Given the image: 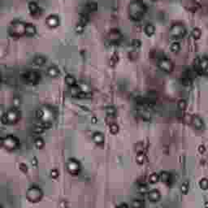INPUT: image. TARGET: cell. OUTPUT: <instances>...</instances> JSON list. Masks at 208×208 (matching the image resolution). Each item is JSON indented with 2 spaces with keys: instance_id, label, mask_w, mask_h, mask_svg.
<instances>
[{
  "instance_id": "cell-1",
  "label": "cell",
  "mask_w": 208,
  "mask_h": 208,
  "mask_svg": "<svg viewBox=\"0 0 208 208\" xmlns=\"http://www.w3.org/2000/svg\"><path fill=\"white\" fill-rule=\"evenodd\" d=\"M146 12V5L142 0H132L129 4V16L133 21H138Z\"/></svg>"
},
{
  "instance_id": "cell-2",
  "label": "cell",
  "mask_w": 208,
  "mask_h": 208,
  "mask_svg": "<svg viewBox=\"0 0 208 208\" xmlns=\"http://www.w3.org/2000/svg\"><path fill=\"white\" fill-rule=\"evenodd\" d=\"M36 116L39 120V125L46 129L51 127L52 121L54 120L55 115L54 111L49 107H42L36 111Z\"/></svg>"
},
{
  "instance_id": "cell-3",
  "label": "cell",
  "mask_w": 208,
  "mask_h": 208,
  "mask_svg": "<svg viewBox=\"0 0 208 208\" xmlns=\"http://www.w3.org/2000/svg\"><path fill=\"white\" fill-rule=\"evenodd\" d=\"M20 112L18 108L12 107L7 111L2 116V123L4 124H16L20 119Z\"/></svg>"
},
{
  "instance_id": "cell-4",
  "label": "cell",
  "mask_w": 208,
  "mask_h": 208,
  "mask_svg": "<svg viewBox=\"0 0 208 208\" xmlns=\"http://www.w3.org/2000/svg\"><path fill=\"white\" fill-rule=\"evenodd\" d=\"M26 24L20 20H14L9 27V33L13 38H20L25 35Z\"/></svg>"
},
{
  "instance_id": "cell-5",
  "label": "cell",
  "mask_w": 208,
  "mask_h": 208,
  "mask_svg": "<svg viewBox=\"0 0 208 208\" xmlns=\"http://www.w3.org/2000/svg\"><path fill=\"white\" fill-rule=\"evenodd\" d=\"M1 145L5 150L12 151L16 150L20 146L19 139L14 135H7L1 139Z\"/></svg>"
},
{
  "instance_id": "cell-6",
  "label": "cell",
  "mask_w": 208,
  "mask_h": 208,
  "mask_svg": "<svg viewBox=\"0 0 208 208\" xmlns=\"http://www.w3.org/2000/svg\"><path fill=\"white\" fill-rule=\"evenodd\" d=\"M185 34H186V29L181 23L174 24L169 30V35L174 40L181 39L185 37Z\"/></svg>"
},
{
  "instance_id": "cell-7",
  "label": "cell",
  "mask_w": 208,
  "mask_h": 208,
  "mask_svg": "<svg viewBox=\"0 0 208 208\" xmlns=\"http://www.w3.org/2000/svg\"><path fill=\"white\" fill-rule=\"evenodd\" d=\"M43 196V193L38 186H32L26 192V198L31 202H38Z\"/></svg>"
},
{
  "instance_id": "cell-8",
  "label": "cell",
  "mask_w": 208,
  "mask_h": 208,
  "mask_svg": "<svg viewBox=\"0 0 208 208\" xmlns=\"http://www.w3.org/2000/svg\"><path fill=\"white\" fill-rule=\"evenodd\" d=\"M158 67L159 68V69L162 70L163 72H166V73H171L173 71L174 68L173 63L166 57L159 58L158 60Z\"/></svg>"
},
{
  "instance_id": "cell-9",
  "label": "cell",
  "mask_w": 208,
  "mask_h": 208,
  "mask_svg": "<svg viewBox=\"0 0 208 208\" xmlns=\"http://www.w3.org/2000/svg\"><path fill=\"white\" fill-rule=\"evenodd\" d=\"M24 79L25 80L27 83L34 85L38 84V81L40 80V75L37 71L30 70V71H27L24 74Z\"/></svg>"
},
{
  "instance_id": "cell-10",
  "label": "cell",
  "mask_w": 208,
  "mask_h": 208,
  "mask_svg": "<svg viewBox=\"0 0 208 208\" xmlns=\"http://www.w3.org/2000/svg\"><path fill=\"white\" fill-rule=\"evenodd\" d=\"M67 169L71 175L76 176L81 171V164L77 159H70L67 163Z\"/></svg>"
},
{
  "instance_id": "cell-11",
  "label": "cell",
  "mask_w": 208,
  "mask_h": 208,
  "mask_svg": "<svg viewBox=\"0 0 208 208\" xmlns=\"http://www.w3.org/2000/svg\"><path fill=\"white\" fill-rule=\"evenodd\" d=\"M122 38H123V36H122L121 33L120 32L118 29H111L109 34H108V40H109L111 43L118 44L122 40Z\"/></svg>"
},
{
  "instance_id": "cell-12",
  "label": "cell",
  "mask_w": 208,
  "mask_h": 208,
  "mask_svg": "<svg viewBox=\"0 0 208 208\" xmlns=\"http://www.w3.org/2000/svg\"><path fill=\"white\" fill-rule=\"evenodd\" d=\"M184 6H185L186 10H188L191 12H197L201 7L199 3H198L195 0H187L184 4Z\"/></svg>"
},
{
  "instance_id": "cell-13",
  "label": "cell",
  "mask_w": 208,
  "mask_h": 208,
  "mask_svg": "<svg viewBox=\"0 0 208 208\" xmlns=\"http://www.w3.org/2000/svg\"><path fill=\"white\" fill-rule=\"evenodd\" d=\"M157 101V94L155 90H150L147 93V95L146 98V102L148 107H154Z\"/></svg>"
},
{
  "instance_id": "cell-14",
  "label": "cell",
  "mask_w": 208,
  "mask_h": 208,
  "mask_svg": "<svg viewBox=\"0 0 208 208\" xmlns=\"http://www.w3.org/2000/svg\"><path fill=\"white\" fill-rule=\"evenodd\" d=\"M46 24L50 28H52V29L56 28L59 25V18L56 15H51L46 18Z\"/></svg>"
},
{
  "instance_id": "cell-15",
  "label": "cell",
  "mask_w": 208,
  "mask_h": 208,
  "mask_svg": "<svg viewBox=\"0 0 208 208\" xmlns=\"http://www.w3.org/2000/svg\"><path fill=\"white\" fill-rule=\"evenodd\" d=\"M192 71H190L189 69H187L185 71L183 75H182L181 77V82L183 85L185 86H188L190 85V83L192 82V79H193V76H192Z\"/></svg>"
},
{
  "instance_id": "cell-16",
  "label": "cell",
  "mask_w": 208,
  "mask_h": 208,
  "mask_svg": "<svg viewBox=\"0 0 208 208\" xmlns=\"http://www.w3.org/2000/svg\"><path fill=\"white\" fill-rule=\"evenodd\" d=\"M148 195V200L150 202H159L160 198H161V194L158 189H152V190L149 191V193L147 194Z\"/></svg>"
},
{
  "instance_id": "cell-17",
  "label": "cell",
  "mask_w": 208,
  "mask_h": 208,
  "mask_svg": "<svg viewBox=\"0 0 208 208\" xmlns=\"http://www.w3.org/2000/svg\"><path fill=\"white\" fill-rule=\"evenodd\" d=\"M93 140L98 146H103L104 144V134L101 132H95L93 134Z\"/></svg>"
},
{
  "instance_id": "cell-18",
  "label": "cell",
  "mask_w": 208,
  "mask_h": 208,
  "mask_svg": "<svg viewBox=\"0 0 208 208\" xmlns=\"http://www.w3.org/2000/svg\"><path fill=\"white\" fill-rule=\"evenodd\" d=\"M192 125L194 126L196 129H201L203 127V121L198 116H194L192 117V122H191Z\"/></svg>"
},
{
  "instance_id": "cell-19",
  "label": "cell",
  "mask_w": 208,
  "mask_h": 208,
  "mask_svg": "<svg viewBox=\"0 0 208 208\" xmlns=\"http://www.w3.org/2000/svg\"><path fill=\"white\" fill-rule=\"evenodd\" d=\"M37 33V29L33 24L27 23L26 24L25 35L27 37H33Z\"/></svg>"
},
{
  "instance_id": "cell-20",
  "label": "cell",
  "mask_w": 208,
  "mask_h": 208,
  "mask_svg": "<svg viewBox=\"0 0 208 208\" xmlns=\"http://www.w3.org/2000/svg\"><path fill=\"white\" fill-rule=\"evenodd\" d=\"M46 73H47V75L49 76L50 77L55 78L59 75L60 72H59V69L57 67L51 66V67H50L49 68L47 69Z\"/></svg>"
},
{
  "instance_id": "cell-21",
  "label": "cell",
  "mask_w": 208,
  "mask_h": 208,
  "mask_svg": "<svg viewBox=\"0 0 208 208\" xmlns=\"http://www.w3.org/2000/svg\"><path fill=\"white\" fill-rule=\"evenodd\" d=\"M29 10L30 13L33 16H38L39 14V7H38V3L35 2H30L29 3Z\"/></svg>"
},
{
  "instance_id": "cell-22",
  "label": "cell",
  "mask_w": 208,
  "mask_h": 208,
  "mask_svg": "<svg viewBox=\"0 0 208 208\" xmlns=\"http://www.w3.org/2000/svg\"><path fill=\"white\" fill-rule=\"evenodd\" d=\"M144 32L147 37H152L155 33V28L154 25H152L151 23L146 24V25L145 26Z\"/></svg>"
},
{
  "instance_id": "cell-23",
  "label": "cell",
  "mask_w": 208,
  "mask_h": 208,
  "mask_svg": "<svg viewBox=\"0 0 208 208\" xmlns=\"http://www.w3.org/2000/svg\"><path fill=\"white\" fill-rule=\"evenodd\" d=\"M201 69L202 75L208 77V58L201 59Z\"/></svg>"
},
{
  "instance_id": "cell-24",
  "label": "cell",
  "mask_w": 208,
  "mask_h": 208,
  "mask_svg": "<svg viewBox=\"0 0 208 208\" xmlns=\"http://www.w3.org/2000/svg\"><path fill=\"white\" fill-rule=\"evenodd\" d=\"M171 178H172V175L168 172H162L161 173L159 174V180L162 182L165 183V184H168L171 182Z\"/></svg>"
},
{
  "instance_id": "cell-25",
  "label": "cell",
  "mask_w": 208,
  "mask_h": 208,
  "mask_svg": "<svg viewBox=\"0 0 208 208\" xmlns=\"http://www.w3.org/2000/svg\"><path fill=\"white\" fill-rule=\"evenodd\" d=\"M46 59L44 56H42V55H37L33 59V64L37 65V66H42V65L46 64Z\"/></svg>"
},
{
  "instance_id": "cell-26",
  "label": "cell",
  "mask_w": 208,
  "mask_h": 208,
  "mask_svg": "<svg viewBox=\"0 0 208 208\" xmlns=\"http://www.w3.org/2000/svg\"><path fill=\"white\" fill-rule=\"evenodd\" d=\"M194 69L197 74L202 76V69H201V59L196 58L194 61Z\"/></svg>"
},
{
  "instance_id": "cell-27",
  "label": "cell",
  "mask_w": 208,
  "mask_h": 208,
  "mask_svg": "<svg viewBox=\"0 0 208 208\" xmlns=\"http://www.w3.org/2000/svg\"><path fill=\"white\" fill-rule=\"evenodd\" d=\"M65 82L67 83V85H68L70 87L74 86L77 85V81H76L75 77L72 75H67L65 77Z\"/></svg>"
},
{
  "instance_id": "cell-28",
  "label": "cell",
  "mask_w": 208,
  "mask_h": 208,
  "mask_svg": "<svg viewBox=\"0 0 208 208\" xmlns=\"http://www.w3.org/2000/svg\"><path fill=\"white\" fill-rule=\"evenodd\" d=\"M191 36L195 40H198L201 38V36H202V31L198 28H194L192 30V32H191Z\"/></svg>"
},
{
  "instance_id": "cell-29",
  "label": "cell",
  "mask_w": 208,
  "mask_h": 208,
  "mask_svg": "<svg viewBox=\"0 0 208 208\" xmlns=\"http://www.w3.org/2000/svg\"><path fill=\"white\" fill-rule=\"evenodd\" d=\"M137 192L141 194H146L149 193V187L146 184H140L137 187Z\"/></svg>"
},
{
  "instance_id": "cell-30",
  "label": "cell",
  "mask_w": 208,
  "mask_h": 208,
  "mask_svg": "<svg viewBox=\"0 0 208 208\" xmlns=\"http://www.w3.org/2000/svg\"><path fill=\"white\" fill-rule=\"evenodd\" d=\"M132 208H144V202L140 199H134L131 203Z\"/></svg>"
},
{
  "instance_id": "cell-31",
  "label": "cell",
  "mask_w": 208,
  "mask_h": 208,
  "mask_svg": "<svg viewBox=\"0 0 208 208\" xmlns=\"http://www.w3.org/2000/svg\"><path fill=\"white\" fill-rule=\"evenodd\" d=\"M106 112L109 117H114L116 114V108L114 106H108L106 107Z\"/></svg>"
},
{
  "instance_id": "cell-32",
  "label": "cell",
  "mask_w": 208,
  "mask_h": 208,
  "mask_svg": "<svg viewBox=\"0 0 208 208\" xmlns=\"http://www.w3.org/2000/svg\"><path fill=\"white\" fill-rule=\"evenodd\" d=\"M146 161V155L144 153H137L136 156V162L137 164L142 165Z\"/></svg>"
},
{
  "instance_id": "cell-33",
  "label": "cell",
  "mask_w": 208,
  "mask_h": 208,
  "mask_svg": "<svg viewBox=\"0 0 208 208\" xmlns=\"http://www.w3.org/2000/svg\"><path fill=\"white\" fill-rule=\"evenodd\" d=\"M87 9H88L89 12H96L98 10V3H95V2H90L87 5Z\"/></svg>"
},
{
  "instance_id": "cell-34",
  "label": "cell",
  "mask_w": 208,
  "mask_h": 208,
  "mask_svg": "<svg viewBox=\"0 0 208 208\" xmlns=\"http://www.w3.org/2000/svg\"><path fill=\"white\" fill-rule=\"evenodd\" d=\"M89 22V16L86 13H82L80 16V21L79 23L81 24L82 25L85 26L87 23Z\"/></svg>"
},
{
  "instance_id": "cell-35",
  "label": "cell",
  "mask_w": 208,
  "mask_h": 208,
  "mask_svg": "<svg viewBox=\"0 0 208 208\" xmlns=\"http://www.w3.org/2000/svg\"><path fill=\"white\" fill-rule=\"evenodd\" d=\"M159 175H158L155 172L150 174V176H149V181H150V184H155L157 182L159 181Z\"/></svg>"
},
{
  "instance_id": "cell-36",
  "label": "cell",
  "mask_w": 208,
  "mask_h": 208,
  "mask_svg": "<svg viewBox=\"0 0 208 208\" xmlns=\"http://www.w3.org/2000/svg\"><path fill=\"white\" fill-rule=\"evenodd\" d=\"M109 129H110V132L112 134H116V133L119 132V126L118 124H116V123H114V122H112V123H111L110 124H109Z\"/></svg>"
},
{
  "instance_id": "cell-37",
  "label": "cell",
  "mask_w": 208,
  "mask_h": 208,
  "mask_svg": "<svg viewBox=\"0 0 208 208\" xmlns=\"http://www.w3.org/2000/svg\"><path fill=\"white\" fill-rule=\"evenodd\" d=\"M34 145H35V146L38 148V149H42V148L44 146L45 142H44L43 139L41 138V137H38V138L35 139Z\"/></svg>"
},
{
  "instance_id": "cell-38",
  "label": "cell",
  "mask_w": 208,
  "mask_h": 208,
  "mask_svg": "<svg viewBox=\"0 0 208 208\" xmlns=\"http://www.w3.org/2000/svg\"><path fill=\"white\" fill-rule=\"evenodd\" d=\"M170 50L172 52H174V53H177V52H179L181 51V45H180L179 42H175L172 43V45H171Z\"/></svg>"
},
{
  "instance_id": "cell-39",
  "label": "cell",
  "mask_w": 208,
  "mask_h": 208,
  "mask_svg": "<svg viewBox=\"0 0 208 208\" xmlns=\"http://www.w3.org/2000/svg\"><path fill=\"white\" fill-rule=\"evenodd\" d=\"M135 102L138 105V106H141V107H143L145 104H146V98H144L142 96H137L135 98Z\"/></svg>"
},
{
  "instance_id": "cell-40",
  "label": "cell",
  "mask_w": 208,
  "mask_h": 208,
  "mask_svg": "<svg viewBox=\"0 0 208 208\" xmlns=\"http://www.w3.org/2000/svg\"><path fill=\"white\" fill-rule=\"evenodd\" d=\"M199 185L202 189L206 190L208 189V180L206 178H202L199 182Z\"/></svg>"
},
{
  "instance_id": "cell-41",
  "label": "cell",
  "mask_w": 208,
  "mask_h": 208,
  "mask_svg": "<svg viewBox=\"0 0 208 208\" xmlns=\"http://www.w3.org/2000/svg\"><path fill=\"white\" fill-rule=\"evenodd\" d=\"M44 130H45L44 128H42V126H40L39 124H38V125H35L34 127H33V132L34 133H37V134H41V133H43Z\"/></svg>"
},
{
  "instance_id": "cell-42",
  "label": "cell",
  "mask_w": 208,
  "mask_h": 208,
  "mask_svg": "<svg viewBox=\"0 0 208 208\" xmlns=\"http://www.w3.org/2000/svg\"><path fill=\"white\" fill-rule=\"evenodd\" d=\"M20 97H17V96H15L13 99H12V104H13V107H16V108H18L20 107Z\"/></svg>"
},
{
  "instance_id": "cell-43",
  "label": "cell",
  "mask_w": 208,
  "mask_h": 208,
  "mask_svg": "<svg viewBox=\"0 0 208 208\" xmlns=\"http://www.w3.org/2000/svg\"><path fill=\"white\" fill-rule=\"evenodd\" d=\"M178 108H179L181 111H184L186 108V106H187V103H186V101L184 100V99H181L179 102H178Z\"/></svg>"
},
{
  "instance_id": "cell-44",
  "label": "cell",
  "mask_w": 208,
  "mask_h": 208,
  "mask_svg": "<svg viewBox=\"0 0 208 208\" xmlns=\"http://www.w3.org/2000/svg\"><path fill=\"white\" fill-rule=\"evenodd\" d=\"M181 190L182 194H186L189 191V183L188 182H184L181 186Z\"/></svg>"
},
{
  "instance_id": "cell-45",
  "label": "cell",
  "mask_w": 208,
  "mask_h": 208,
  "mask_svg": "<svg viewBox=\"0 0 208 208\" xmlns=\"http://www.w3.org/2000/svg\"><path fill=\"white\" fill-rule=\"evenodd\" d=\"M136 152L137 153H143L144 151V146L142 142H137L136 144Z\"/></svg>"
},
{
  "instance_id": "cell-46",
  "label": "cell",
  "mask_w": 208,
  "mask_h": 208,
  "mask_svg": "<svg viewBox=\"0 0 208 208\" xmlns=\"http://www.w3.org/2000/svg\"><path fill=\"white\" fill-rule=\"evenodd\" d=\"M84 28L85 26L82 25L81 24H78L76 26L75 28V31L77 33H78V34H81V33H82L84 32Z\"/></svg>"
},
{
  "instance_id": "cell-47",
  "label": "cell",
  "mask_w": 208,
  "mask_h": 208,
  "mask_svg": "<svg viewBox=\"0 0 208 208\" xmlns=\"http://www.w3.org/2000/svg\"><path fill=\"white\" fill-rule=\"evenodd\" d=\"M119 60V56L117 54H114V55L111 56V58L110 59V63L111 66H114L115 64L118 62Z\"/></svg>"
},
{
  "instance_id": "cell-48",
  "label": "cell",
  "mask_w": 208,
  "mask_h": 208,
  "mask_svg": "<svg viewBox=\"0 0 208 208\" xmlns=\"http://www.w3.org/2000/svg\"><path fill=\"white\" fill-rule=\"evenodd\" d=\"M132 46L134 47V48H139L140 46H142V42L141 41L138 40V39H134V40L132 42Z\"/></svg>"
},
{
  "instance_id": "cell-49",
  "label": "cell",
  "mask_w": 208,
  "mask_h": 208,
  "mask_svg": "<svg viewBox=\"0 0 208 208\" xmlns=\"http://www.w3.org/2000/svg\"><path fill=\"white\" fill-rule=\"evenodd\" d=\"M51 178H53V179H56V178H58L59 177V172L57 169H52L51 171Z\"/></svg>"
},
{
  "instance_id": "cell-50",
  "label": "cell",
  "mask_w": 208,
  "mask_h": 208,
  "mask_svg": "<svg viewBox=\"0 0 208 208\" xmlns=\"http://www.w3.org/2000/svg\"><path fill=\"white\" fill-rule=\"evenodd\" d=\"M142 118L145 119L146 120H149L150 119V115L148 113L147 111H146V110H144L143 111H142Z\"/></svg>"
},
{
  "instance_id": "cell-51",
  "label": "cell",
  "mask_w": 208,
  "mask_h": 208,
  "mask_svg": "<svg viewBox=\"0 0 208 208\" xmlns=\"http://www.w3.org/2000/svg\"><path fill=\"white\" fill-rule=\"evenodd\" d=\"M19 168H20V170L22 172H24V173H26V172H28V167H27L25 163H20Z\"/></svg>"
},
{
  "instance_id": "cell-52",
  "label": "cell",
  "mask_w": 208,
  "mask_h": 208,
  "mask_svg": "<svg viewBox=\"0 0 208 208\" xmlns=\"http://www.w3.org/2000/svg\"><path fill=\"white\" fill-rule=\"evenodd\" d=\"M193 117V116H192ZM192 117H191L189 114H186L184 116V120H185V123H191L192 122Z\"/></svg>"
},
{
  "instance_id": "cell-53",
  "label": "cell",
  "mask_w": 208,
  "mask_h": 208,
  "mask_svg": "<svg viewBox=\"0 0 208 208\" xmlns=\"http://www.w3.org/2000/svg\"><path fill=\"white\" fill-rule=\"evenodd\" d=\"M117 208H129V206L126 203H122L119 207H117Z\"/></svg>"
},
{
  "instance_id": "cell-54",
  "label": "cell",
  "mask_w": 208,
  "mask_h": 208,
  "mask_svg": "<svg viewBox=\"0 0 208 208\" xmlns=\"http://www.w3.org/2000/svg\"><path fill=\"white\" fill-rule=\"evenodd\" d=\"M32 164L34 166V167H37V165H38V161H37V159L36 158H33V159H32Z\"/></svg>"
},
{
  "instance_id": "cell-55",
  "label": "cell",
  "mask_w": 208,
  "mask_h": 208,
  "mask_svg": "<svg viewBox=\"0 0 208 208\" xmlns=\"http://www.w3.org/2000/svg\"><path fill=\"white\" fill-rule=\"evenodd\" d=\"M198 150H199L200 153H203V152L205 151V147H204L203 146H200L199 148H198Z\"/></svg>"
},
{
  "instance_id": "cell-56",
  "label": "cell",
  "mask_w": 208,
  "mask_h": 208,
  "mask_svg": "<svg viewBox=\"0 0 208 208\" xmlns=\"http://www.w3.org/2000/svg\"><path fill=\"white\" fill-rule=\"evenodd\" d=\"M205 207L206 208H208V202H206V203H205Z\"/></svg>"
}]
</instances>
